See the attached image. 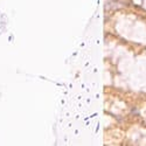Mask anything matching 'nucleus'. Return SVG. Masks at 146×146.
Instances as JSON below:
<instances>
[]
</instances>
